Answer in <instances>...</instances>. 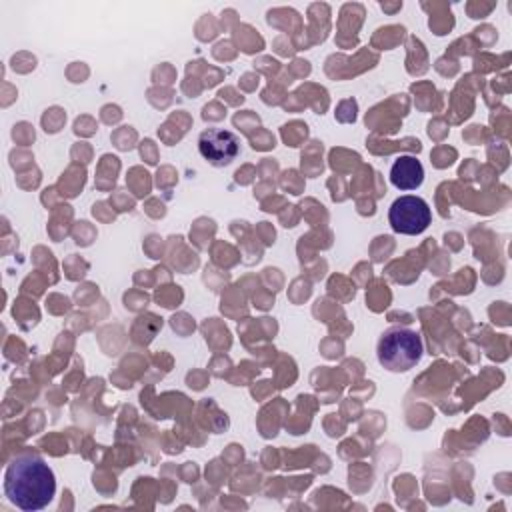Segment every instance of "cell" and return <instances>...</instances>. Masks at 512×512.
<instances>
[{
  "instance_id": "obj_1",
  "label": "cell",
  "mask_w": 512,
  "mask_h": 512,
  "mask_svg": "<svg viewBox=\"0 0 512 512\" xmlns=\"http://www.w3.org/2000/svg\"><path fill=\"white\" fill-rule=\"evenodd\" d=\"M56 492L52 468L32 452L18 454L4 472V494L20 510L46 508Z\"/></svg>"
},
{
  "instance_id": "obj_2",
  "label": "cell",
  "mask_w": 512,
  "mask_h": 512,
  "mask_svg": "<svg viewBox=\"0 0 512 512\" xmlns=\"http://www.w3.org/2000/svg\"><path fill=\"white\" fill-rule=\"evenodd\" d=\"M424 346L418 332L410 328H390L378 340V362L390 372H406L422 358Z\"/></svg>"
},
{
  "instance_id": "obj_3",
  "label": "cell",
  "mask_w": 512,
  "mask_h": 512,
  "mask_svg": "<svg viewBox=\"0 0 512 512\" xmlns=\"http://www.w3.org/2000/svg\"><path fill=\"white\" fill-rule=\"evenodd\" d=\"M388 222L394 232L414 236V234H422L430 226L432 212L424 198L408 194L392 202L388 210Z\"/></svg>"
},
{
  "instance_id": "obj_4",
  "label": "cell",
  "mask_w": 512,
  "mask_h": 512,
  "mask_svg": "<svg viewBox=\"0 0 512 512\" xmlns=\"http://www.w3.org/2000/svg\"><path fill=\"white\" fill-rule=\"evenodd\" d=\"M198 150L202 158L208 160L212 166H226L238 156L240 142L236 134L228 130L208 128L198 138Z\"/></svg>"
},
{
  "instance_id": "obj_5",
  "label": "cell",
  "mask_w": 512,
  "mask_h": 512,
  "mask_svg": "<svg viewBox=\"0 0 512 512\" xmlns=\"http://www.w3.org/2000/svg\"><path fill=\"white\" fill-rule=\"evenodd\" d=\"M424 180V168L416 156H398L390 168V182L398 190H416Z\"/></svg>"
}]
</instances>
